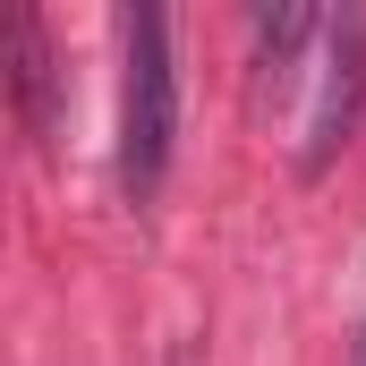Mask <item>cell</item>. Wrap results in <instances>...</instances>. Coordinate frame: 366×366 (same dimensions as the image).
<instances>
[{"label": "cell", "mask_w": 366, "mask_h": 366, "mask_svg": "<svg viewBox=\"0 0 366 366\" xmlns=\"http://www.w3.org/2000/svg\"><path fill=\"white\" fill-rule=\"evenodd\" d=\"M358 94H366V17H332L324 26V77H315V111H307V171L332 162V145L350 137L358 119Z\"/></svg>", "instance_id": "cell-2"}, {"label": "cell", "mask_w": 366, "mask_h": 366, "mask_svg": "<svg viewBox=\"0 0 366 366\" xmlns=\"http://www.w3.org/2000/svg\"><path fill=\"white\" fill-rule=\"evenodd\" d=\"M9 94H17V119L26 137H51L60 128V69H51V34L34 9H9Z\"/></svg>", "instance_id": "cell-3"}, {"label": "cell", "mask_w": 366, "mask_h": 366, "mask_svg": "<svg viewBox=\"0 0 366 366\" xmlns=\"http://www.w3.org/2000/svg\"><path fill=\"white\" fill-rule=\"evenodd\" d=\"M179 145V69H171V17L119 9V187L128 204H154Z\"/></svg>", "instance_id": "cell-1"}]
</instances>
